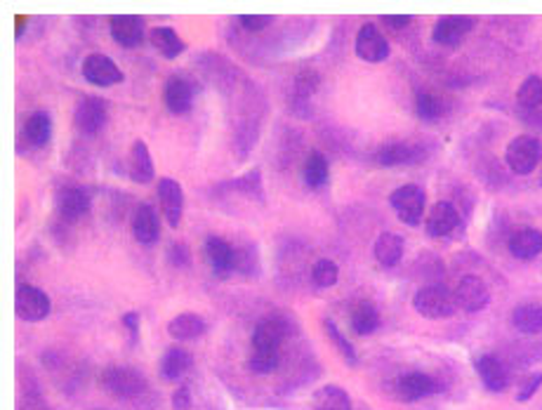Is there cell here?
I'll list each match as a JSON object with an SVG mask.
<instances>
[{"mask_svg": "<svg viewBox=\"0 0 542 410\" xmlns=\"http://www.w3.org/2000/svg\"><path fill=\"white\" fill-rule=\"evenodd\" d=\"M389 205L394 208L396 217L401 219L403 224L417 226L423 222L427 196H424L423 186H417V184H403V186H399V189L389 194Z\"/></svg>", "mask_w": 542, "mask_h": 410, "instance_id": "4", "label": "cell"}, {"mask_svg": "<svg viewBox=\"0 0 542 410\" xmlns=\"http://www.w3.org/2000/svg\"><path fill=\"white\" fill-rule=\"evenodd\" d=\"M477 375H479L481 384L493 391V394H500L509 387V373L505 363H502L498 356L493 353H484L477 359Z\"/></svg>", "mask_w": 542, "mask_h": 410, "instance_id": "17", "label": "cell"}, {"mask_svg": "<svg viewBox=\"0 0 542 410\" xmlns=\"http://www.w3.org/2000/svg\"><path fill=\"white\" fill-rule=\"evenodd\" d=\"M149 42H151L156 52L165 57V59H175V57L182 55L184 48H187L182 38H179V34H177L172 27L149 28Z\"/></svg>", "mask_w": 542, "mask_h": 410, "instance_id": "24", "label": "cell"}, {"mask_svg": "<svg viewBox=\"0 0 542 410\" xmlns=\"http://www.w3.org/2000/svg\"><path fill=\"white\" fill-rule=\"evenodd\" d=\"M133 236L141 246H156L161 239V217L156 215V210L149 203L140 205L133 217Z\"/></svg>", "mask_w": 542, "mask_h": 410, "instance_id": "20", "label": "cell"}, {"mask_svg": "<svg viewBox=\"0 0 542 410\" xmlns=\"http://www.w3.org/2000/svg\"><path fill=\"white\" fill-rule=\"evenodd\" d=\"M196 99V83L187 76H170L163 90V102L168 106L170 113L175 116H184L191 111Z\"/></svg>", "mask_w": 542, "mask_h": 410, "instance_id": "11", "label": "cell"}, {"mask_svg": "<svg viewBox=\"0 0 542 410\" xmlns=\"http://www.w3.org/2000/svg\"><path fill=\"white\" fill-rule=\"evenodd\" d=\"M324 328H325V332H328V338H331L332 345L338 346V352L342 353V359H345L349 366H356V363H359V359H356V349H354L352 342L342 335V330H340L338 325L332 323L331 318H325Z\"/></svg>", "mask_w": 542, "mask_h": 410, "instance_id": "36", "label": "cell"}, {"mask_svg": "<svg viewBox=\"0 0 542 410\" xmlns=\"http://www.w3.org/2000/svg\"><path fill=\"white\" fill-rule=\"evenodd\" d=\"M413 307H416L420 316L430 318V321L451 318L460 309L458 302H455V292L441 285V283H430V285H423L417 290L413 295Z\"/></svg>", "mask_w": 542, "mask_h": 410, "instance_id": "1", "label": "cell"}, {"mask_svg": "<svg viewBox=\"0 0 542 410\" xmlns=\"http://www.w3.org/2000/svg\"><path fill=\"white\" fill-rule=\"evenodd\" d=\"M255 264H257L255 247L248 246V247H239V250H236V271L250 276L255 271Z\"/></svg>", "mask_w": 542, "mask_h": 410, "instance_id": "41", "label": "cell"}, {"mask_svg": "<svg viewBox=\"0 0 542 410\" xmlns=\"http://www.w3.org/2000/svg\"><path fill=\"white\" fill-rule=\"evenodd\" d=\"M83 78L90 85H97V87H111V85H118L126 80V73L120 71V66L113 62L109 55H102V52H92L83 59Z\"/></svg>", "mask_w": 542, "mask_h": 410, "instance_id": "7", "label": "cell"}, {"mask_svg": "<svg viewBox=\"0 0 542 410\" xmlns=\"http://www.w3.org/2000/svg\"><path fill=\"white\" fill-rule=\"evenodd\" d=\"M205 253H208L210 267L218 278H229L236 271V250L222 236H208Z\"/></svg>", "mask_w": 542, "mask_h": 410, "instance_id": "16", "label": "cell"}, {"mask_svg": "<svg viewBox=\"0 0 542 410\" xmlns=\"http://www.w3.org/2000/svg\"><path fill=\"white\" fill-rule=\"evenodd\" d=\"M262 186V172L260 170H250L243 177L236 179V189L243 191V194H250V196H260Z\"/></svg>", "mask_w": 542, "mask_h": 410, "instance_id": "40", "label": "cell"}, {"mask_svg": "<svg viewBox=\"0 0 542 410\" xmlns=\"http://www.w3.org/2000/svg\"><path fill=\"white\" fill-rule=\"evenodd\" d=\"M512 325L522 335H542V304L523 302L512 311Z\"/></svg>", "mask_w": 542, "mask_h": 410, "instance_id": "27", "label": "cell"}, {"mask_svg": "<svg viewBox=\"0 0 542 410\" xmlns=\"http://www.w3.org/2000/svg\"><path fill=\"white\" fill-rule=\"evenodd\" d=\"M382 21H385L389 28H403V27H408L413 19L406 17V14H399V17H382Z\"/></svg>", "mask_w": 542, "mask_h": 410, "instance_id": "45", "label": "cell"}, {"mask_svg": "<svg viewBox=\"0 0 542 410\" xmlns=\"http://www.w3.org/2000/svg\"><path fill=\"white\" fill-rule=\"evenodd\" d=\"M73 120L80 133L97 134L99 130H104L109 120V104L102 97H83L78 102Z\"/></svg>", "mask_w": 542, "mask_h": 410, "instance_id": "12", "label": "cell"}, {"mask_svg": "<svg viewBox=\"0 0 542 410\" xmlns=\"http://www.w3.org/2000/svg\"><path fill=\"white\" fill-rule=\"evenodd\" d=\"M205 321L203 316H198L194 311H184V314H177L172 321L168 323V335L177 342H191V339H198L205 332Z\"/></svg>", "mask_w": 542, "mask_h": 410, "instance_id": "23", "label": "cell"}, {"mask_svg": "<svg viewBox=\"0 0 542 410\" xmlns=\"http://www.w3.org/2000/svg\"><path fill=\"white\" fill-rule=\"evenodd\" d=\"M424 158V148L417 144H406V141H396V144H387L375 154V161L385 165V168H396V165H413Z\"/></svg>", "mask_w": 542, "mask_h": 410, "instance_id": "21", "label": "cell"}, {"mask_svg": "<svg viewBox=\"0 0 542 410\" xmlns=\"http://www.w3.org/2000/svg\"><path fill=\"white\" fill-rule=\"evenodd\" d=\"M453 292H455V302L460 309L469 311V314L484 311L491 304V290L481 276H462Z\"/></svg>", "mask_w": 542, "mask_h": 410, "instance_id": "9", "label": "cell"}, {"mask_svg": "<svg viewBox=\"0 0 542 410\" xmlns=\"http://www.w3.org/2000/svg\"><path fill=\"white\" fill-rule=\"evenodd\" d=\"M311 281L317 288H332L340 281V267L332 260L324 257L311 269Z\"/></svg>", "mask_w": 542, "mask_h": 410, "instance_id": "35", "label": "cell"}, {"mask_svg": "<svg viewBox=\"0 0 542 410\" xmlns=\"http://www.w3.org/2000/svg\"><path fill=\"white\" fill-rule=\"evenodd\" d=\"M109 31H111L113 41L126 49L140 48L144 38H149L147 19H144V17H137V14H118V17H111Z\"/></svg>", "mask_w": 542, "mask_h": 410, "instance_id": "10", "label": "cell"}, {"mask_svg": "<svg viewBox=\"0 0 542 410\" xmlns=\"http://www.w3.org/2000/svg\"><path fill=\"white\" fill-rule=\"evenodd\" d=\"M356 55L363 62L378 64L385 62L389 57V41L380 34V28L375 24H363L356 34Z\"/></svg>", "mask_w": 542, "mask_h": 410, "instance_id": "13", "label": "cell"}, {"mask_svg": "<svg viewBox=\"0 0 542 410\" xmlns=\"http://www.w3.org/2000/svg\"><path fill=\"white\" fill-rule=\"evenodd\" d=\"M102 387H104L111 396H116V399L134 401V399H140V396L147 394L149 382L137 368L111 366L106 368L104 375H102Z\"/></svg>", "mask_w": 542, "mask_h": 410, "instance_id": "2", "label": "cell"}, {"mask_svg": "<svg viewBox=\"0 0 542 410\" xmlns=\"http://www.w3.org/2000/svg\"><path fill=\"white\" fill-rule=\"evenodd\" d=\"M239 21L246 31H262V28H267L269 24L274 21V17H269V14H262V17H257V14H246V17H240Z\"/></svg>", "mask_w": 542, "mask_h": 410, "instance_id": "43", "label": "cell"}, {"mask_svg": "<svg viewBox=\"0 0 542 410\" xmlns=\"http://www.w3.org/2000/svg\"><path fill=\"white\" fill-rule=\"evenodd\" d=\"M375 260L380 262L382 267H396L399 262H401L403 257V239L399 236V233H392V232H385L378 236V240H375Z\"/></svg>", "mask_w": 542, "mask_h": 410, "instance_id": "28", "label": "cell"}, {"mask_svg": "<svg viewBox=\"0 0 542 410\" xmlns=\"http://www.w3.org/2000/svg\"><path fill=\"white\" fill-rule=\"evenodd\" d=\"M90 194L83 186H64L57 194V208L66 222H76L90 212Z\"/></svg>", "mask_w": 542, "mask_h": 410, "instance_id": "18", "label": "cell"}, {"mask_svg": "<svg viewBox=\"0 0 542 410\" xmlns=\"http://www.w3.org/2000/svg\"><path fill=\"white\" fill-rule=\"evenodd\" d=\"M540 387H542V373L523 375L522 387H519V394H516V401H519V403L531 401V399L538 394V389H540Z\"/></svg>", "mask_w": 542, "mask_h": 410, "instance_id": "39", "label": "cell"}, {"mask_svg": "<svg viewBox=\"0 0 542 410\" xmlns=\"http://www.w3.org/2000/svg\"><path fill=\"white\" fill-rule=\"evenodd\" d=\"M293 325L288 318L269 316L255 325L253 330V352H279L281 345L290 338Z\"/></svg>", "mask_w": 542, "mask_h": 410, "instance_id": "8", "label": "cell"}, {"mask_svg": "<svg viewBox=\"0 0 542 410\" xmlns=\"http://www.w3.org/2000/svg\"><path fill=\"white\" fill-rule=\"evenodd\" d=\"M52 134V120L45 111H35L34 116H28L24 123V137L31 147H45Z\"/></svg>", "mask_w": 542, "mask_h": 410, "instance_id": "31", "label": "cell"}, {"mask_svg": "<svg viewBox=\"0 0 542 410\" xmlns=\"http://www.w3.org/2000/svg\"><path fill=\"white\" fill-rule=\"evenodd\" d=\"M460 226V212L455 210V205L448 201H439L431 205L430 215H427V233L431 239H444L448 233H453Z\"/></svg>", "mask_w": 542, "mask_h": 410, "instance_id": "19", "label": "cell"}, {"mask_svg": "<svg viewBox=\"0 0 542 410\" xmlns=\"http://www.w3.org/2000/svg\"><path fill=\"white\" fill-rule=\"evenodd\" d=\"M158 203H161L163 217L172 229L179 226L184 212V191L177 179L172 177H163L158 182Z\"/></svg>", "mask_w": 542, "mask_h": 410, "instance_id": "14", "label": "cell"}, {"mask_svg": "<svg viewBox=\"0 0 542 410\" xmlns=\"http://www.w3.org/2000/svg\"><path fill=\"white\" fill-rule=\"evenodd\" d=\"M191 406H194L191 389L189 387L175 389V394H172V410H191Z\"/></svg>", "mask_w": 542, "mask_h": 410, "instance_id": "44", "label": "cell"}, {"mask_svg": "<svg viewBox=\"0 0 542 410\" xmlns=\"http://www.w3.org/2000/svg\"><path fill=\"white\" fill-rule=\"evenodd\" d=\"M314 408L317 410H354L352 396L347 394L345 387L340 384H325L317 389L314 394Z\"/></svg>", "mask_w": 542, "mask_h": 410, "instance_id": "30", "label": "cell"}, {"mask_svg": "<svg viewBox=\"0 0 542 410\" xmlns=\"http://www.w3.org/2000/svg\"><path fill=\"white\" fill-rule=\"evenodd\" d=\"M279 366H281V349L279 352H253V356L248 359V368L255 375L274 373Z\"/></svg>", "mask_w": 542, "mask_h": 410, "instance_id": "37", "label": "cell"}, {"mask_svg": "<svg viewBox=\"0 0 542 410\" xmlns=\"http://www.w3.org/2000/svg\"><path fill=\"white\" fill-rule=\"evenodd\" d=\"M168 260L172 267L177 269H184V267H191V250L187 243H182V240H172L168 247Z\"/></svg>", "mask_w": 542, "mask_h": 410, "instance_id": "38", "label": "cell"}, {"mask_svg": "<svg viewBox=\"0 0 542 410\" xmlns=\"http://www.w3.org/2000/svg\"><path fill=\"white\" fill-rule=\"evenodd\" d=\"M416 111L423 120H439L444 118L446 104L441 99L430 90H417L416 92Z\"/></svg>", "mask_w": 542, "mask_h": 410, "instance_id": "33", "label": "cell"}, {"mask_svg": "<svg viewBox=\"0 0 542 410\" xmlns=\"http://www.w3.org/2000/svg\"><path fill=\"white\" fill-rule=\"evenodd\" d=\"M380 325H382V314L378 311V307H373L370 302H361L354 307L352 311L354 335L368 338V335H373V332L380 330Z\"/></svg>", "mask_w": 542, "mask_h": 410, "instance_id": "29", "label": "cell"}, {"mask_svg": "<svg viewBox=\"0 0 542 410\" xmlns=\"http://www.w3.org/2000/svg\"><path fill=\"white\" fill-rule=\"evenodd\" d=\"M328 175H331V165H328V158H325L321 151H311L307 163H304V182L311 189H318L328 182Z\"/></svg>", "mask_w": 542, "mask_h": 410, "instance_id": "32", "label": "cell"}, {"mask_svg": "<svg viewBox=\"0 0 542 410\" xmlns=\"http://www.w3.org/2000/svg\"><path fill=\"white\" fill-rule=\"evenodd\" d=\"M194 366V356L182 346H170L161 359V377L168 382L179 380Z\"/></svg>", "mask_w": 542, "mask_h": 410, "instance_id": "25", "label": "cell"}, {"mask_svg": "<svg viewBox=\"0 0 542 410\" xmlns=\"http://www.w3.org/2000/svg\"><path fill=\"white\" fill-rule=\"evenodd\" d=\"M477 27V19L474 17H441V19L434 24V31H431V38L439 45H458V42L465 41V35L472 34V28Z\"/></svg>", "mask_w": 542, "mask_h": 410, "instance_id": "15", "label": "cell"}, {"mask_svg": "<svg viewBox=\"0 0 542 410\" xmlns=\"http://www.w3.org/2000/svg\"><path fill=\"white\" fill-rule=\"evenodd\" d=\"M516 99L523 109H538L542 106V78L540 76H529L519 85Z\"/></svg>", "mask_w": 542, "mask_h": 410, "instance_id": "34", "label": "cell"}, {"mask_svg": "<svg viewBox=\"0 0 542 410\" xmlns=\"http://www.w3.org/2000/svg\"><path fill=\"white\" fill-rule=\"evenodd\" d=\"M52 311V302L45 290L35 288V285H19L14 292V314L27 321V323H38L42 318L50 316Z\"/></svg>", "mask_w": 542, "mask_h": 410, "instance_id": "6", "label": "cell"}, {"mask_svg": "<svg viewBox=\"0 0 542 410\" xmlns=\"http://www.w3.org/2000/svg\"><path fill=\"white\" fill-rule=\"evenodd\" d=\"M439 391H441V382L434 375L423 373V370H408L392 382V394L403 403L423 401V399H430Z\"/></svg>", "mask_w": 542, "mask_h": 410, "instance_id": "3", "label": "cell"}, {"mask_svg": "<svg viewBox=\"0 0 542 410\" xmlns=\"http://www.w3.org/2000/svg\"><path fill=\"white\" fill-rule=\"evenodd\" d=\"M540 158L542 144L536 137H531V134H519V137H515L508 144L505 161H508L509 170L516 172V175H531L540 165Z\"/></svg>", "mask_w": 542, "mask_h": 410, "instance_id": "5", "label": "cell"}, {"mask_svg": "<svg viewBox=\"0 0 542 410\" xmlns=\"http://www.w3.org/2000/svg\"><path fill=\"white\" fill-rule=\"evenodd\" d=\"M127 172L137 184H149L156 177V165L149 151V144L144 140H134L127 158Z\"/></svg>", "mask_w": 542, "mask_h": 410, "instance_id": "22", "label": "cell"}, {"mask_svg": "<svg viewBox=\"0 0 542 410\" xmlns=\"http://www.w3.org/2000/svg\"><path fill=\"white\" fill-rule=\"evenodd\" d=\"M120 323H123V328L127 330V335H130V339L133 342H137L140 339V328H141V318L137 311H127V314H123L120 316Z\"/></svg>", "mask_w": 542, "mask_h": 410, "instance_id": "42", "label": "cell"}, {"mask_svg": "<svg viewBox=\"0 0 542 410\" xmlns=\"http://www.w3.org/2000/svg\"><path fill=\"white\" fill-rule=\"evenodd\" d=\"M508 247L516 260H533L542 253V232H538V229H519L509 239Z\"/></svg>", "mask_w": 542, "mask_h": 410, "instance_id": "26", "label": "cell"}, {"mask_svg": "<svg viewBox=\"0 0 542 410\" xmlns=\"http://www.w3.org/2000/svg\"><path fill=\"white\" fill-rule=\"evenodd\" d=\"M540 182H542V177H540Z\"/></svg>", "mask_w": 542, "mask_h": 410, "instance_id": "46", "label": "cell"}]
</instances>
